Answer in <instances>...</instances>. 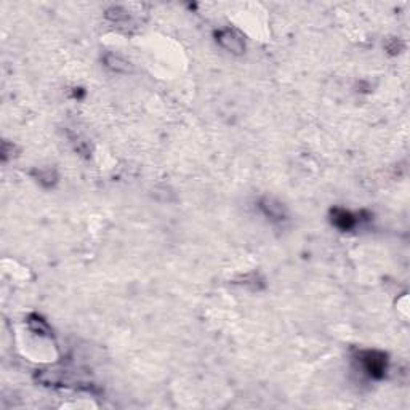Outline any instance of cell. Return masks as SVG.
<instances>
[{"instance_id": "cell-3", "label": "cell", "mask_w": 410, "mask_h": 410, "mask_svg": "<svg viewBox=\"0 0 410 410\" xmlns=\"http://www.w3.org/2000/svg\"><path fill=\"white\" fill-rule=\"evenodd\" d=\"M335 224L342 229H349L354 226V218L344 210H335Z\"/></svg>"}, {"instance_id": "cell-1", "label": "cell", "mask_w": 410, "mask_h": 410, "mask_svg": "<svg viewBox=\"0 0 410 410\" xmlns=\"http://www.w3.org/2000/svg\"><path fill=\"white\" fill-rule=\"evenodd\" d=\"M216 42L221 45L224 50H228L229 53L240 55L245 50V43H243L242 37L233 29H220L216 32Z\"/></svg>"}, {"instance_id": "cell-4", "label": "cell", "mask_w": 410, "mask_h": 410, "mask_svg": "<svg viewBox=\"0 0 410 410\" xmlns=\"http://www.w3.org/2000/svg\"><path fill=\"white\" fill-rule=\"evenodd\" d=\"M261 207L266 211V215L275 218V220H280V218L284 216V208H282V205L274 204L273 201H265Z\"/></svg>"}, {"instance_id": "cell-5", "label": "cell", "mask_w": 410, "mask_h": 410, "mask_svg": "<svg viewBox=\"0 0 410 410\" xmlns=\"http://www.w3.org/2000/svg\"><path fill=\"white\" fill-rule=\"evenodd\" d=\"M38 181L40 183H47L48 186L55 183V175L51 170H42L38 171Z\"/></svg>"}, {"instance_id": "cell-2", "label": "cell", "mask_w": 410, "mask_h": 410, "mask_svg": "<svg viewBox=\"0 0 410 410\" xmlns=\"http://www.w3.org/2000/svg\"><path fill=\"white\" fill-rule=\"evenodd\" d=\"M104 63H106V66L109 69L115 70V72H128V70L132 69L130 68V63L125 61V60H122L120 56L114 55V53H107L104 56Z\"/></svg>"}]
</instances>
